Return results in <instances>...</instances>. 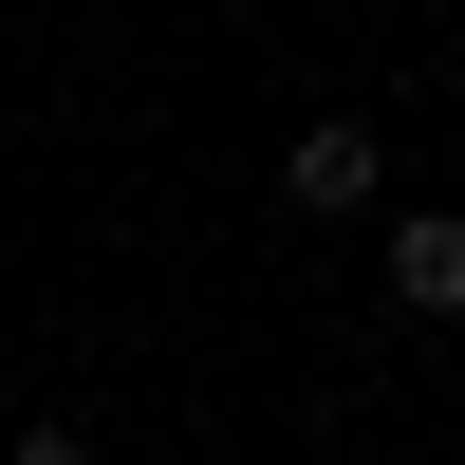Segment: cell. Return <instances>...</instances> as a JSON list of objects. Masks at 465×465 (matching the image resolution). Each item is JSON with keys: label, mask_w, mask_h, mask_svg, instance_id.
<instances>
[{"label": "cell", "mask_w": 465, "mask_h": 465, "mask_svg": "<svg viewBox=\"0 0 465 465\" xmlns=\"http://www.w3.org/2000/svg\"><path fill=\"white\" fill-rule=\"evenodd\" d=\"M372 186H391V168H372V131H354V112H317V131L280 149V205H317V223H354Z\"/></svg>", "instance_id": "cell-1"}, {"label": "cell", "mask_w": 465, "mask_h": 465, "mask_svg": "<svg viewBox=\"0 0 465 465\" xmlns=\"http://www.w3.org/2000/svg\"><path fill=\"white\" fill-rule=\"evenodd\" d=\"M391 298L410 317H465V205H410L391 223Z\"/></svg>", "instance_id": "cell-2"}, {"label": "cell", "mask_w": 465, "mask_h": 465, "mask_svg": "<svg viewBox=\"0 0 465 465\" xmlns=\"http://www.w3.org/2000/svg\"><path fill=\"white\" fill-rule=\"evenodd\" d=\"M0 429H19V410H0Z\"/></svg>", "instance_id": "cell-3"}]
</instances>
